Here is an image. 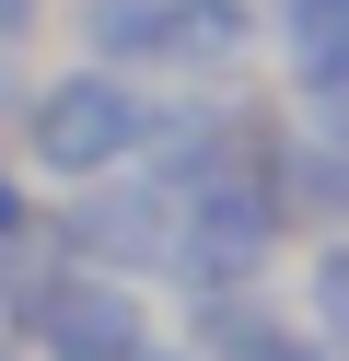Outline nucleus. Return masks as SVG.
I'll return each mask as SVG.
<instances>
[{"mask_svg":"<svg viewBox=\"0 0 349 361\" xmlns=\"http://www.w3.org/2000/svg\"><path fill=\"white\" fill-rule=\"evenodd\" d=\"M140 128H152V82L70 59V71H35V82H23V105H12V164L47 175V187H93V175L140 164Z\"/></svg>","mask_w":349,"mask_h":361,"instance_id":"nucleus-1","label":"nucleus"},{"mask_svg":"<svg viewBox=\"0 0 349 361\" xmlns=\"http://www.w3.org/2000/svg\"><path fill=\"white\" fill-rule=\"evenodd\" d=\"M0 338H12V361H140L163 338V291L152 280H105V268L23 257Z\"/></svg>","mask_w":349,"mask_h":361,"instance_id":"nucleus-2","label":"nucleus"},{"mask_svg":"<svg viewBox=\"0 0 349 361\" xmlns=\"http://www.w3.org/2000/svg\"><path fill=\"white\" fill-rule=\"evenodd\" d=\"M163 245H175V198H163L140 164L93 175V187H59V210H35V257H59V268L163 280Z\"/></svg>","mask_w":349,"mask_h":361,"instance_id":"nucleus-3","label":"nucleus"},{"mask_svg":"<svg viewBox=\"0 0 349 361\" xmlns=\"http://www.w3.org/2000/svg\"><path fill=\"white\" fill-rule=\"evenodd\" d=\"M59 12H70V47L93 71L175 82V0H59Z\"/></svg>","mask_w":349,"mask_h":361,"instance_id":"nucleus-4","label":"nucleus"},{"mask_svg":"<svg viewBox=\"0 0 349 361\" xmlns=\"http://www.w3.org/2000/svg\"><path fill=\"white\" fill-rule=\"evenodd\" d=\"M279 326H291V314H279V280H256V291H186L163 338H175L186 361H245V350H268Z\"/></svg>","mask_w":349,"mask_h":361,"instance_id":"nucleus-5","label":"nucleus"},{"mask_svg":"<svg viewBox=\"0 0 349 361\" xmlns=\"http://www.w3.org/2000/svg\"><path fill=\"white\" fill-rule=\"evenodd\" d=\"M279 268H291L279 314H291L326 361H349V233H291V257H279Z\"/></svg>","mask_w":349,"mask_h":361,"instance_id":"nucleus-6","label":"nucleus"},{"mask_svg":"<svg viewBox=\"0 0 349 361\" xmlns=\"http://www.w3.org/2000/svg\"><path fill=\"white\" fill-rule=\"evenodd\" d=\"M256 47L279 82L326 71V59H349V0H256Z\"/></svg>","mask_w":349,"mask_h":361,"instance_id":"nucleus-7","label":"nucleus"},{"mask_svg":"<svg viewBox=\"0 0 349 361\" xmlns=\"http://www.w3.org/2000/svg\"><path fill=\"white\" fill-rule=\"evenodd\" d=\"M279 94H291V128H349V59H326V71L279 82Z\"/></svg>","mask_w":349,"mask_h":361,"instance_id":"nucleus-8","label":"nucleus"},{"mask_svg":"<svg viewBox=\"0 0 349 361\" xmlns=\"http://www.w3.org/2000/svg\"><path fill=\"white\" fill-rule=\"evenodd\" d=\"M47 24H59V0H0V59H35Z\"/></svg>","mask_w":349,"mask_h":361,"instance_id":"nucleus-9","label":"nucleus"},{"mask_svg":"<svg viewBox=\"0 0 349 361\" xmlns=\"http://www.w3.org/2000/svg\"><path fill=\"white\" fill-rule=\"evenodd\" d=\"M0 245H35V175L0 164Z\"/></svg>","mask_w":349,"mask_h":361,"instance_id":"nucleus-10","label":"nucleus"},{"mask_svg":"<svg viewBox=\"0 0 349 361\" xmlns=\"http://www.w3.org/2000/svg\"><path fill=\"white\" fill-rule=\"evenodd\" d=\"M245 361H326V350H314V338H302V326H279L268 350H245Z\"/></svg>","mask_w":349,"mask_h":361,"instance_id":"nucleus-11","label":"nucleus"},{"mask_svg":"<svg viewBox=\"0 0 349 361\" xmlns=\"http://www.w3.org/2000/svg\"><path fill=\"white\" fill-rule=\"evenodd\" d=\"M23 257H35V245H0V314H12V280H23Z\"/></svg>","mask_w":349,"mask_h":361,"instance_id":"nucleus-12","label":"nucleus"},{"mask_svg":"<svg viewBox=\"0 0 349 361\" xmlns=\"http://www.w3.org/2000/svg\"><path fill=\"white\" fill-rule=\"evenodd\" d=\"M140 361H186V350H175V338H152V350H140Z\"/></svg>","mask_w":349,"mask_h":361,"instance_id":"nucleus-13","label":"nucleus"}]
</instances>
